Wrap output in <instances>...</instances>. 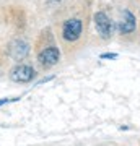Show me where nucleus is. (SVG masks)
Instances as JSON below:
<instances>
[{
    "instance_id": "f257e3e1",
    "label": "nucleus",
    "mask_w": 140,
    "mask_h": 146,
    "mask_svg": "<svg viewBox=\"0 0 140 146\" xmlns=\"http://www.w3.org/2000/svg\"><path fill=\"white\" fill-rule=\"evenodd\" d=\"M62 34L65 41H77L82 34V21L78 18H72V20L65 21L62 28Z\"/></svg>"
},
{
    "instance_id": "7ed1b4c3",
    "label": "nucleus",
    "mask_w": 140,
    "mask_h": 146,
    "mask_svg": "<svg viewBox=\"0 0 140 146\" xmlns=\"http://www.w3.org/2000/svg\"><path fill=\"white\" fill-rule=\"evenodd\" d=\"M60 58V52H59L57 47H47L44 50L39 52V57L38 60L44 65V67H51V65H56Z\"/></svg>"
},
{
    "instance_id": "1a4fd4ad",
    "label": "nucleus",
    "mask_w": 140,
    "mask_h": 146,
    "mask_svg": "<svg viewBox=\"0 0 140 146\" xmlns=\"http://www.w3.org/2000/svg\"><path fill=\"white\" fill-rule=\"evenodd\" d=\"M56 2H60V0H56Z\"/></svg>"
},
{
    "instance_id": "423d86ee",
    "label": "nucleus",
    "mask_w": 140,
    "mask_h": 146,
    "mask_svg": "<svg viewBox=\"0 0 140 146\" xmlns=\"http://www.w3.org/2000/svg\"><path fill=\"white\" fill-rule=\"evenodd\" d=\"M8 54H10L11 58L15 60H21L28 54V44L25 41H15L10 44V49H8Z\"/></svg>"
},
{
    "instance_id": "0eeeda50",
    "label": "nucleus",
    "mask_w": 140,
    "mask_h": 146,
    "mask_svg": "<svg viewBox=\"0 0 140 146\" xmlns=\"http://www.w3.org/2000/svg\"><path fill=\"white\" fill-rule=\"evenodd\" d=\"M20 98H5V99H0V106L7 104V102H11V101H18Z\"/></svg>"
},
{
    "instance_id": "20e7f679",
    "label": "nucleus",
    "mask_w": 140,
    "mask_h": 146,
    "mask_svg": "<svg viewBox=\"0 0 140 146\" xmlns=\"http://www.w3.org/2000/svg\"><path fill=\"white\" fill-rule=\"evenodd\" d=\"M94 25H96V29H98L99 36L103 39H108L111 36V21L103 11H98L94 15Z\"/></svg>"
},
{
    "instance_id": "6e6552de",
    "label": "nucleus",
    "mask_w": 140,
    "mask_h": 146,
    "mask_svg": "<svg viewBox=\"0 0 140 146\" xmlns=\"http://www.w3.org/2000/svg\"><path fill=\"white\" fill-rule=\"evenodd\" d=\"M101 58H117V54H101Z\"/></svg>"
},
{
    "instance_id": "39448f33",
    "label": "nucleus",
    "mask_w": 140,
    "mask_h": 146,
    "mask_svg": "<svg viewBox=\"0 0 140 146\" xmlns=\"http://www.w3.org/2000/svg\"><path fill=\"white\" fill-rule=\"evenodd\" d=\"M135 26H137L135 16L129 10H122V13H121V21H119V31L122 34H129V33H132L135 29Z\"/></svg>"
},
{
    "instance_id": "f03ea898",
    "label": "nucleus",
    "mask_w": 140,
    "mask_h": 146,
    "mask_svg": "<svg viewBox=\"0 0 140 146\" xmlns=\"http://www.w3.org/2000/svg\"><path fill=\"white\" fill-rule=\"evenodd\" d=\"M10 78L16 83H28L34 78V70L28 65H18L11 70L10 73Z\"/></svg>"
}]
</instances>
